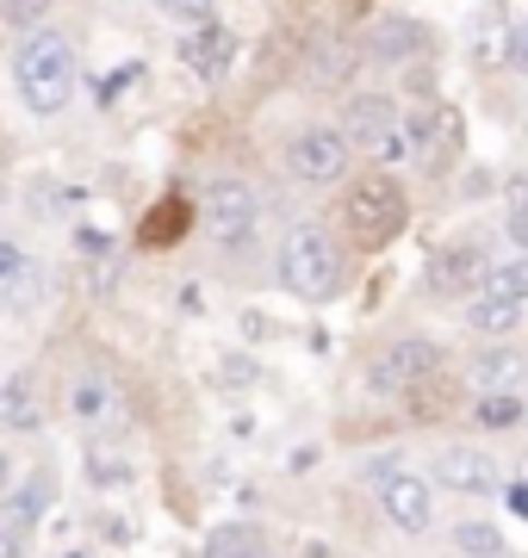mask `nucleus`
<instances>
[{"label":"nucleus","instance_id":"f257e3e1","mask_svg":"<svg viewBox=\"0 0 528 558\" xmlns=\"http://www.w3.org/2000/svg\"><path fill=\"white\" fill-rule=\"evenodd\" d=\"M13 87H20L25 112H62V106L75 100V50L62 32H25L20 50H13Z\"/></svg>","mask_w":528,"mask_h":558},{"label":"nucleus","instance_id":"f03ea898","mask_svg":"<svg viewBox=\"0 0 528 558\" xmlns=\"http://www.w3.org/2000/svg\"><path fill=\"white\" fill-rule=\"evenodd\" d=\"M280 279L292 299H336V286H343V248L329 242L324 223H299L292 236L280 242Z\"/></svg>","mask_w":528,"mask_h":558},{"label":"nucleus","instance_id":"7ed1b4c3","mask_svg":"<svg viewBox=\"0 0 528 558\" xmlns=\"http://www.w3.org/2000/svg\"><path fill=\"white\" fill-rule=\"evenodd\" d=\"M410 218V205H405V186L386 174H367L348 186V205H343V223H348V236L361 242V248H386L398 230H405Z\"/></svg>","mask_w":528,"mask_h":558},{"label":"nucleus","instance_id":"20e7f679","mask_svg":"<svg viewBox=\"0 0 528 558\" xmlns=\"http://www.w3.org/2000/svg\"><path fill=\"white\" fill-rule=\"evenodd\" d=\"M348 156H355L348 131L311 124V131H299V137H292V149H286V168L305 180V186H336V180H348Z\"/></svg>","mask_w":528,"mask_h":558},{"label":"nucleus","instance_id":"39448f33","mask_svg":"<svg viewBox=\"0 0 528 558\" xmlns=\"http://www.w3.org/2000/svg\"><path fill=\"white\" fill-rule=\"evenodd\" d=\"M343 131H348L355 149H367V156H380V161H398L410 149V143H405V119H398V106H392L386 94H361V100L348 106Z\"/></svg>","mask_w":528,"mask_h":558},{"label":"nucleus","instance_id":"423d86ee","mask_svg":"<svg viewBox=\"0 0 528 558\" xmlns=\"http://www.w3.org/2000/svg\"><path fill=\"white\" fill-rule=\"evenodd\" d=\"M205 223H212V236H218L224 248H249L255 223H262L255 186H249V180H212V186H205Z\"/></svg>","mask_w":528,"mask_h":558},{"label":"nucleus","instance_id":"0eeeda50","mask_svg":"<svg viewBox=\"0 0 528 558\" xmlns=\"http://www.w3.org/2000/svg\"><path fill=\"white\" fill-rule=\"evenodd\" d=\"M442 366V348L423 336H405V341H392L386 354L367 366V391H380V398H398V391H410L417 379H429Z\"/></svg>","mask_w":528,"mask_h":558},{"label":"nucleus","instance_id":"6e6552de","mask_svg":"<svg viewBox=\"0 0 528 558\" xmlns=\"http://www.w3.org/2000/svg\"><path fill=\"white\" fill-rule=\"evenodd\" d=\"M380 509H386L405 534H429V521H435V497H429V478H417V472H398V465H386L380 472Z\"/></svg>","mask_w":528,"mask_h":558},{"label":"nucleus","instance_id":"1a4fd4ad","mask_svg":"<svg viewBox=\"0 0 528 558\" xmlns=\"http://www.w3.org/2000/svg\"><path fill=\"white\" fill-rule=\"evenodd\" d=\"M429 478L442 484V490H460V497H491L504 472H497V459L479 453V447H442L435 465H429Z\"/></svg>","mask_w":528,"mask_h":558},{"label":"nucleus","instance_id":"9d476101","mask_svg":"<svg viewBox=\"0 0 528 558\" xmlns=\"http://www.w3.org/2000/svg\"><path fill=\"white\" fill-rule=\"evenodd\" d=\"M485 248L479 242H442L435 255H429L423 279H429V292L435 299H454V292H479V279H485Z\"/></svg>","mask_w":528,"mask_h":558},{"label":"nucleus","instance_id":"9b49d317","mask_svg":"<svg viewBox=\"0 0 528 558\" xmlns=\"http://www.w3.org/2000/svg\"><path fill=\"white\" fill-rule=\"evenodd\" d=\"M528 379V360L516 354V348H485V354L467 366V385L479 391V398H497V391H516V385Z\"/></svg>","mask_w":528,"mask_h":558},{"label":"nucleus","instance_id":"f8f14e48","mask_svg":"<svg viewBox=\"0 0 528 558\" xmlns=\"http://www.w3.org/2000/svg\"><path fill=\"white\" fill-rule=\"evenodd\" d=\"M181 57L193 62V69H200L205 81H218L224 69H230V57H237V38H230L224 25L200 20V25H193V32H187V38H181Z\"/></svg>","mask_w":528,"mask_h":558},{"label":"nucleus","instance_id":"ddd939ff","mask_svg":"<svg viewBox=\"0 0 528 558\" xmlns=\"http://www.w3.org/2000/svg\"><path fill=\"white\" fill-rule=\"evenodd\" d=\"M82 459H87V472H94V484H100V490H124V484H131V472H137V465H131V447H124L119 435H94Z\"/></svg>","mask_w":528,"mask_h":558},{"label":"nucleus","instance_id":"4468645a","mask_svg":"<svg viewBox=\"0 0 528 558\" xmlns=\"http://www.w3.org/2000/svg\"><path fill=\"white\" fill-rule=\"evenodd\" d=\"M423 44H429V32H423L417 20H380V25H373V44H367V50H373L380 62H410Z\"/></svg>","mask_w":528,"mask_h":558},{"label":"nucleus","instance_id":"2eb2a0df","mask_svg":"<svg viewBox=\"0 0 528 558\" xmlns=\"http://www.w3.org/2000/svg\"><path fill=\"white\" fill-rule=\"evenodd\" d=\"M0 416L13 422L20 435H32V428H38V422H44V403H38V379H32V373H13V379L0 385Z\"/></svg>","mask_w":528,"mask_h":558},{"label":"nucleus","instance_id":"dca6fc26","mask_svg":"<svg viewBox=\"0 0 528 558\" xmlns=\"http://www.w3.org/2000/svg\"><path fill=\"white\" fill-rule=\"evenodd\" d=\"M460 131H467V119H460L454 106H442V112H435V137L417 143V156H423L429 168H447V161L460 156Z\"/></svg>","mask_w":528,"mask_h":558},{"label":"nucleus","instance_id":"f3484780","mask_svg":"<svg viewBox=\"0 0 528 558\" xmlns=\"http://www.w3.org/2000/svg\"><path fill=\"white\" fill-rule=\"evenodd\" d=\"M467 323L479 329V336H509V329L523 323V304H516V299H491V292H479V299H472V311H467Z\"/></svg>","mask_w":528,"mask_h":558},{"label":"nucleus","instance_id":"a211bd4d","mask_svg":"<svg viewBox=\"0 0 528 558\" xmlns=\"http://www.w3.org/2000/svg\"><path fill=\"white\" fill-rule=\"evenodd\" d=\"M479 292H491V299H516V304H528V260H491L485 279H479Z\"/></svg>","mask_w":528,"mask_h":558},{"label":"nucleus","instance_id":"6ab92c4d","mask_svg":"<svg viewBox=\"0 0 528 558\" xmlns=\"http://www.w3.org/2000/svg\"><path fill=\"white\" fill-rule=\"evenodd\" d=\"M7 521H13V527H32V521L44 515V509H50V478H32V484H20V490H7Z\"/></svg>","mask_w":528,"mask_h":558},{"label":"nucleus","instance_id":"aec40b11","mask_svg":"<svg viewBox=\"0 0 528 558\" xmlns=\"http://www.w3.org/2000/svg\"><path fill=\"white\" fill-rule=\"evenodd\" d=\"M181 230H187V205L181 199H163L149 218H143V242H149V248H168Z\"/></svg>","mask_w":528,"mask_h":558},{"label":"nucleus","instance_id":"412c9836","mask_svg":"<svg viewBox=\"0 0 528 558\" xmlns=\"http://www.w3.org/2000/svg\"><path fill=\"white\" fill-rule=\"evenodd\" d=\"M454 546H460L467 558H509L504 534H497L491 521H460V527H454Z\"/></svg>","mask_w":528,"mask_h":558},{"label":"nucleus","instance_id":"4be33fe9","mask_svg":"<svg viewBox=\"0 0 528 558\" xmlns=\"http://www.w3.org/2000/svg\"><path fill=\"white\" fill-rule=\"evenodd\" d=\"M249 553H262V534L255 527H218V534L205 539V558H249Z\"/></svg>","mask_w":528,"mask_h":558},{"label":"nucleus","instance_id":"5701e85b","mask_svg":"<svg viewBox=\"0 0 528 558\" xmlns=\"http://www.w3.org/2000/svg\"><path fill=\"white\" fill-rule=\"evenodd\" d=\"M348 62H355V50H348L343 38L317 44V57H311V81H343V75H348Z\"/></svg>","mask_w":528,"mask_h":558},{"label":"nucleus","instance_id":"b1692460","mask_svg":"<svg viewBox=\"0 0 528 558\" xmlns=\"http://www.w3.org/2000/svg\"><path fill=\"white\" fill-rule=\"evenodd\" d=\"M69 410H75V416H106V385L100 379H75L69 385Z\"/></svg>","mask_w":528,"mask_h":558},{"label":"nucleus","instance_id":"393cba45","mask_svg":"<svg viewBox=\"0 0 528 558\" xmlns=\"http://www.w3.org/2000/svg\"><path fill=\"white\" fill-rule=\"evenodd\" d=\"M509 57V32L497 20L485 25V32H479V38H472V62H479V69H491V62H504Z\"/></svg>","mask_w":528,"mask_h":558},{"label":"nucleus","instance_id":"a878e982","mask_svg":"<svg viewBox=\"0 0 528 558\" xmlns=\"http://www.w3.org/2000/svg\"><path fill=\"white\" fill-rule=\"evenodd\" d=\"M479 422H491V428H509V422H523V403L509 398V391H497V398H479Z\"/></svg>","mask_w":528,"mask_h":558},{"label":"nucleus","instance_id":"bb28decb","mask_svg":"<svg viewBox=\"0 0 528 558\" xmlns=\"http://www.w3.org/2000/svg\"><path fill=\"white\" fill-rule=\"evenodd\" d=\"M509 236L528 248V174L509 180Z\"/></svg>","mask_w":528,"mask_h":558},{"label":"nucleus","instance_id":"cd10ccee","mask_svg":"<svg viewBox=\"0 0 528 558\" xmlns=\"http://www.w3.org/2000/svg\"><path fill=\"white\" fill-rule=\"evenodd\" d=\"M44 7H50V0H7V20L32 25V20H44Z\"/></svg>","mask_w":528,"mask_h":558},{"label":"nucleus","instance_id":"c85d7f7f","mask_svg":"<svg viewBox=\"0 0 528 558\" xmlns=\"http://www.w3.org/2000/svg\"><path fill=\"white\" fill-rule=\"evenodd\" d=\"M0 558H25V527L0 521Z\"/></svg>","mask_w":528,"mask_h":558},{"label":"nucleus","instance_id":"c756f323","mask_svg":"<svg viewBox=\"0 0 528 558\" xmlns=\"http://www.w3.org/2000/svg\"><path fill=\"white\" fill-rule=\"evenodd\" d=\"M20 274H25V255L13 248V242H0V286H7V279H20Z\"/></svg>","mask_w":528,"mask_h":558},{"label":"nucleus","instance_id":"7c9ffc66","mask_svg":"<svg viewBox=\"0 0 528 558\" xmlns=\"http://www.w3.org/2000/svg\"><path fill=\"white\" fill-rule=\"evenodd\" d=\"M509 62H516V69L528 75V20L516 25V32H509Z\"/></svg>","mask_w":528,"mask_h":558},{"label":"nucleus","instance_id":"2f4dec72","mask_svg":"<svg viewBox=\"0 0 528 558\" xmlns=\"http://www.w3.org/2000/svg\"><path fill=\"white\" fill-rule=\"evenodd\" d=\"M509 509H516V515H528V478L516 484V490H509Z\"/></svg>","mask_w":528,"mask_h":558},{"label":"nucleus","instance_id":"473e14b6","mask_svg":"<svg viewBox=\"0 0 528 558\" xmlns=\"http://www.w3.org/2000/svg\"><path fill=\"white\" fill-rule=\"evenodd\" d=\"M7 478H13V465H7V453H0V497H7V490H13V484H7Z\"/></svg>","mask_w":528,"mask_h":558},{"label":"nucleus","instance_id":"72a5a7b5","mask_svg":"<svg viewBox=\"0 0 528 558\" xmlns=\"http://www.w3.org/2000/svg\"><path fill=\"white\" fill-rule=\"evenodd\" d=\"M249 558H274V553H267V546H262V553H249Z\"/></svg>","mask_w":528,"mask_h":558},{"label":"nucleus","instance_id":"f704fd0d","mask_svg":"<svg viewBox=\"0 0 528 558\" xmlns=\"http://www.w3.org/2000/svg\"><path fill=\"white\" fill-rule=\"evenodd\" d=\"M523 143H528V119H523Z\"/></svg>","mask_w":528,"mask_h":558},{"label":"nucleus","instance_id":"c9c22d12","mask_svg":"<svg viewBox=\"0 0 528 558\" xmlns=\"http://www.w3.org/2000/svg\"><path fill=\"white\" fill-rule=\"evenodd\" d=\"M523 478H528V465H523Z\"/></svg>","mask_w":528,"mask_h":558}]
</instances>
